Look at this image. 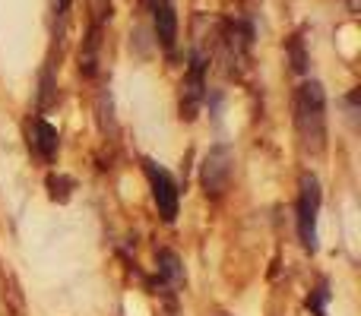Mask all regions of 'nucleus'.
Returning a JSON list of instances; mask_svg holds the SVG:
<instances>
[{
    "label": "nucleus",
    "instance_id": "1",
    "mask_svg": "<svg viewBox=\"0 0 361 316\" xmlns=\"http://www.w3.org/2000/svg\"><path fill=\"white\" fill-rule=\"evenodd\" d=\"M295 127L305 149L320 156L326 146V95L320 82H301L295 95Z\"/></svg>",
    "mask_w": 361,
    "mask_h": 316
},
{
    "label": "nucleus",
    "instance_id": "2",
    "mask_svg": "<svg viewBox=\"0 0 361 316\" xmlns=\"http://www.w3.org/2000/svg\"><path fill=\"white\" fill-rule=\"evenodd\" d=\"M231 174H235V152L231 146L219 143L206 152L203 158V168H200V184L209 196H222L231 184Z\"/></svg>",
    "mask_w": 361,
    "mask_h": 316
},
{
    "label": "nucleus",
    "instance_id": "3",
    "mask_svg": "<svg viewBox=\"0 0 361 316\" xmlns=\"http://www.w3.org/2000/svg\"><path fill=\"white\" fill-rule=\"evenodd\" d=\"M317 212H320V180L314 174H301L298 193V234L305 250H317Z\"/></svg>",
    "mask_w": 361,
    "mask_h": 316
},
{
    "label": "nucleus",
    "instance_id": "4",
    "mask_svg": "<svg viewBox=\"0 0 361 316\" xmlns=\"http://www.w3.org/2000/svg\"><path fill=\"white\" fill-rule=\"evenodd\" d=\"M143 171H146V180H149V190H152V199H156V209L165 222H175L178 215V184L165 168H159L152 158H143Z\"/></svg>",
    "mask_w": 361,
    "mask_h": 316
},
{
    "label": "nucleus",
    "instance_id": "5",
    "mask_svg": "<svg viewBox=\"0 0 361 316\" xmlns=\"http://www.w3.org/2000/svg\"><path fill=\"white\" fill-rule=\"evenodd\" d=\"M206 99V57L203 54H193L190 57V67L184 73V82H180V118L193 120Z\"/></svg>",
    "mask_w": 361,
    "mask_h": 316
},
{
    "label": "nucleus",
    "instance_id": "6",
    "mask_svg": "<svg viewBox=\"0 0 361 316\" xmlns=\"http://www.w3.org/2000/svg\"><path fill=\"white\" fill-rule=\"evenodd\" d=\"M25 143H29L32 156L38 161H44V165H51V161L57 158V149H61V137H57V130L42 118V114L25 120Z\"/></svg>",
    "mask_w": 361,
    "mask_h": 316
},
{
    "label": "nucleus",
    "instance_id": "7",
    "mask_svg": "<svg viewBox=\"0 0 361 316\" xmlns=\"http://www.w3.org/2000/svg\"><path fill=\"white\" fill-rule=\"evenodd\" d=\"M149 10H152V25H156V38L165 51L175 48L178 42V16H175V6L169 0H149Z\"/></svg>",
    "mask_w": 361,
    "mask_h": 316
},
{
    "label": "nucleus",
    "instance_id": "8",
    "mask_svg": "<svg viewBox=\"0 0 361 316\" xmlns=\"http://www.w3.org/2000/svg\"><path fill=\"white\" fill-rule=\"evenodd\" d=\"M159 279L169 288H180L184 285V266H180L175 250H159Z\"/></svg>",
    "mask_w": 361,
    "mask_h": 316
},
{
    "label": "nucleus",
    "instance_id": "9",
    "mask_svg": "<svg viewBox=\"0 0 361 316\" xmlns=\"http://www.w3.org/2000/svg\"><path fill=\"white\" fill-rule=\"evenodd\" d=\"M99 44H102V38H99V25H95V29L89 32V38H86V44H82V51H80V70H82L86 76H92L95 67H99Z\"/></svg>",
    "mask_w": 361,
    "mask_h": 316
},
{
    "label": "nucleus",
    "instance_id": "10",
    "mask_svg": "<svg viewBox=\"0 0 361 316\" xmlns=\"http://www.w3.org/2000/svg\"><path fill=\"white\" fill-rule=\"evenodd\" d=\"M44 187H48V196L54 199V203H70V196H73V190H76V180L67 177V174H48Z\"/></svg>",
    "mask_w": 361,
    "mask_h": 316
},
{
    "label": "nucleus",
    "instance_id": "11",
    "mask_svg": "<svg viewBox=\"0 0 361 316\" xmlns=\"http://www.w3.org/2000/svg\"><path fill=\"white\" fill-rule=\"evenodd\" d=\"M288 57H292L295 73H305L307 70V54H305V44H301V35H295L292 42H288Z\"/></svg>",
    "mask_w": 361,
    "mask_h": 316
},
{
    "label": "nucleus",
    "instance_id": "12",
    "mask_svg": "<svg viewBox=\"0 0 361 316\" xmlns=\"http://www.w3.org/2000/svg\"><path fill=\"white\" fill-rule=\"evenodd\" d=\"M326 301H330V291H326V285H320L317 291H311V298H307V310L314 316H326Z\"/></svg>",
    "mask_w": 361,
    "mask_h": 316
},
{
    "label": "nucleus",
    "instance_id": "13",
    "mask_svg": "<svg viewBox=\"0 0 361 316\" xmlns=\"http://www.w3.org/2000/svg\"><path fill=\"white\" fill-rule=\"evenodd\" d=\"M51 92H54V82H51V73H44V80H42V99H38V105H42V108H51Z\"/></svg>",
    "mask_w": 361,
    "mask_h": 316
},
{
    "label": "nucleus",
    "instance_id": "14",
    "mask_svg": "<svg viewBox=\"0 0 361 316\" xmlns=\"http://www.w3.org/2000/svg\"><path fill=\"white\" fill-rule=\"evenodd\" d=\"M67 10H70V0H54V13H57V16H67Z\"/></svg>",
    "mask_w": 361,
    "mask_h": 316
}]
</instances>
